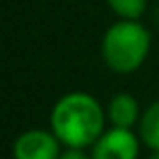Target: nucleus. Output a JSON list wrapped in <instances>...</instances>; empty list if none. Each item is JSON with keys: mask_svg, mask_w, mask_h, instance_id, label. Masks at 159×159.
<instances>
[{"mask_svg": "<svg viewBox=\"0 0 159 159\" xmlns=\"http://www.w3.org/2000/svg\"><path fill=\"white\" fill-rule=\"evenodd\" d=\"M105 123V109L85 91L62 95L51 111V131L65 147L73 149H91L107 131Z\"/></svg>", "mask_w": 159, "mask_h": 159, "instance_id": "f257e3e1", "label": "nucleus"}, {"mask_svg": "<svg viewBox=\"0 0 159 159\" xmlns=\"http://www.w3.org/2000/svg\"><path fill=\"white\" fill-rule=\"evenodd\" d=\"M151 51V32L139 20H117L101 39V57L109 70L131 75L143 66Z\"/></svg>", "mask_w": 159, "mask_h": 159, "instance_id": "f03ea898", "label": "nucleus"}, {"mask_svg": "<svg viewBox=\"0 0 159 159\" xmlns=\"http://www.w3.org/2000/svg\"><path fill=\"white\" fill-rule=\"evenodd\" d=\"M141 139L131 129L109 127L91 147V159H139Z\"/></svg>", "mask_w": 159, "mask_h": 159, "instance_id": "7ed1b4c3", "label": "nucleus"}, {"mask_svg": "<svg viewBox=\"0 0 159 159\" xmlns=\"http://www.w3.org/2000/svg\"><path fill=\"white\" fill-rule=\"evenodd\" d=\"M62 143L48 129H26L12 143V159H58Z\"/></svg>", "mask_w": 159, "mask_h": 159, "instance_id": "20e7f679", "label": "nucleus"}, {"mask_svg": "<svg viewBox=\"0 0 159 159\" xmlns=\"http://www.w3.org/2000/svg\"><path fill=\"white\" fill-rule=\"evenodd\" d=\"M105 113H107V123L117 129H131L133 125H139L141 119L139 103L131 93L113 95Z\"/></svg>", "mask_w": 159, "mask_h": 159, "instance_id": "39448f33", "label": "nucleus"}, {"mask_svg": "<svg viewBox=\"0 0 159 159\" xmlns=\"http://www.w3.org/2000/svg\"><path fill=\"white\" fill-rule=\"evenodd\" d=\"M139 135L141 143L149 149V151H159V99L149 103L147 109L141 113L139 119Z\"/></svg>", "mask_w": 159, "mask_h": 159, "instance_id": "423d86ee", "label": "nucleus"}, {"mask_svg": "<svg viewBox=\"0 0 159 159\" xmlns=\"http://www.w3.org/2000/svg\"><path fill=\"white\" fill-rule=\"evenodd\" d=\"M119 20H139L147 10V0H105Z\"/></svg>", "mask_w": 159, "mask_h": 159, "instance_id": "0eeeda50", "label": "nucleus"}, {"mask_svg": "<svg viewBox=\"0 0 159 159\" xmlns=\"http://www.w3.org/2000/svg\"><path fill=\"white\" fill-rule=\"evenodd\" d=\"M58 159H91V153H87V149H73V147H65Z\"/></svg>", "mask_w": 159, "mask_h": 159, "instance_id": "6e6552de", "label": "nucleus"}, {"mask_svg": "<svg viewBox=\"0 0 159 159\" xmlns=\"http://www.w3.org/2000/svg\"><path fill=\"white\" fill-rule=\"evenodd\" d=\"M149 159H159V151H151V155H149Z\"/></svg>", "mask_w": 159, "mask_h": 159, "instance_id": "1a4fd4ad", "label": "nucleus"}]
</instances>
